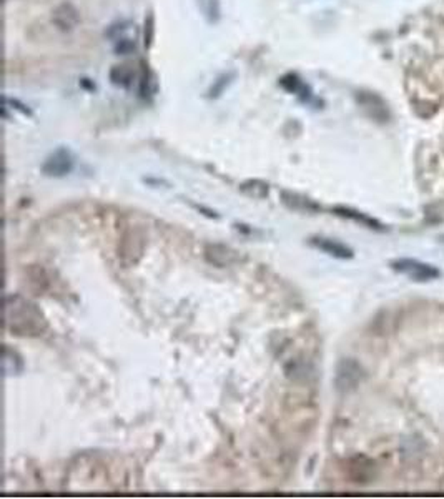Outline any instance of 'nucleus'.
I'll use <instances>...</instances> for the list:
<instances>
[{
    "label": "nucleus",
    "instance_id": "423d86ee",
    "mask_svg": "<svg viewBox=\"0 0 444 499\" xmlns=\"http://www.w3.org/2000/svg\"><path fill=\"white\" fill-rule=\"evenodd\" d=\"M74 167L75 160L72 152L65 147H59L57 150L52 152L45 159V162L42 165V173L47 176H52V179H62V176L69 175L74 170Z\"/></svg>",
    "mask_w": 444,
    "mask_h": 499
},
{
    "label": "nucleus",
    "instance_id": "f8f14e48",
    "mask_svg": "<svg viewBox=\"0 0 444 499\" xmlns=\"http://www.w3.org/2000/svg\"><path fill=\"white\" fill-rule=\"evenodd\" d=\"M373 469L374 462L368 460L366 456H356L348 462V473H350L351 481L355 482H365V480H370L371 474H373Z\"/></svg>",
    "mask_w": 444,
    "mask_h": 499
},
{
    "label": "nucleus",
    "instance_id": "7ed1b4c3",
    "mask_svg": "<svg viewBox=\"0 0 444 499\" xmlns=\"http://www.w3.org/2000/svg\"><path fill=\"white\" fill-rule=\"evenodd\" d=\"M365 380V368L353 360L343 358L338 361L335 371V386L339 393H351Z\"/></svg>",
    "mask_w": 444,
    "mask_h": 499
},
{
    "label": "nucleus",
    "instance_id": "5701e85b",
    "mask_svg": "<svg viewBox=\"0 0 444 499\" xmlns=\"http://www.w3.org/2000/svg\"><path fill=\"white\" fill-rule=\"evenodd\" d=\"M233 227L237 228L238 232L245 233V235H251V233L255 232V230H253V227H250V225H245V223H235Z\"/></svg>",
    "mask_w": 444,
    "mask_h": 499
},
{
    "label": "nucleus",
    "instance_id": "a211bd4d",
    "mask_svg": "<svg viewBox=\"0 0 444 499\" xmlns=\"http://www.w3.org/2000/svg\"><path fill=\"white\" fill-rule=\"evenodd\" d=\"M154 34H155V19L151 12H148L145 17V22H143V45L147 48L151 47V42H154Z\"/></svg>",
    "mask_w": 444,
    "mask_h": 499
},
{
    "label": "nucleus",
    "instance_id": "20e7f679",
    "mask_svg": "<svg viewBox=\"0 0 444 499\" xmlns=\"http://www.w3.org/2000/svg\"><path fill=\"white\" fill-rule=\"evenodd\" d=\"M143 250H145V233L142 228L131 227L123 233L118 243V260L125 267H131L142 258Z\"/></svg>",
    "mask_w": 444,
    "mask_h": 499
},
{
    "label": "nucleus",
    "instance_id": "6e6552de",
    "mask_svg": "<svg viewBox=\"0 0 444 499\" xmlns=\"http://www.w3.org/2000/svg\"><path fill=\"white\" fill-rule=\"evenodd\" d=\"M52 23L60 32H72L80 23V14L77 7L70 2H62L52 10Z\"/></svg>",
    "mask_w": 444,
    "mask_h": 499
},
{
    "label": "nucleus",
    "instance_id": "f3484780",
    "mask_svg": "<svg viewBox=\"0 0 444 499\" xmlns=\"http://www.w3.org/2000/svg\"><path fill=\"white\" fill-rule=\"evenodd\" d=\"M200 12L207 19L208 23H217L222 17V7L220 0H198Z\"/></svg>",
    "mask_w": 444,
    "mask_h": 499
},
{
    "label": "nucleus",
    "instance_id": "f257e3e1",
    "mask_svg": "<svg viewBox=\"0 0 444 499\" xmlns=\"http://www.w3.org/2000/svg\"><path fill=\"white\" fill-rule=\"evenodd\" d=\"M3 327L12 336L39 338L49 329V321L34 301L10 293L3 298Z\"/></svg>",
    "mask_w": 444,
    "mask_h": 499
},
{
    "label": "nucleus",
    "instance_id": "39448f33",
    "mask_svg": "<svg viewBox=\"0 0 444 499\" xmlns=\"http://www.w3.org/2000/svg\"><path fill=\"white\" fill-rule=\"evenodd\" d=\"M356 103L361 107V110L370 116L371 120L378 123H388L391 120V112L388 108V103L374 92L359 90L355 95Z\"/></svg>",
    "mask_w": 444,
    "mask_h": 499
},
{
    "label": "nucleus",
    "instance_id": "0eeeda50",
    "mask_svg": "<svg viewBox=\"0 0 444 499\" xmlns=\"http://www.w3.org/2000/svg\"><path fill=\"white\" fill-rule=\"evenodd\" d=\"M203 258L213 267L226 268L238 263L242 260V255H240L238 250L228 247L225 243H207L203 248Z\"/></svg>",
    "mask_w": 444,
    "mask_h": 499
},
{
    "label": "nucleus",
    "instance_id": "9b49d317",
    "mask_svg": "<svg viewBox=\"0 0 444 499\" xmlns=\"http://www.w3.org/2000/svg\"><path fill=\"white\" fill-rule=\"evenodd\" d=\"M331 212H333L335 215L341 216V218L353 220V221H356V223H361L363 227L371 228V230H376V232H385V230H386L385 225H383L381 221H378L376 218H373V216L366 215V213L355 210V208L341 207V205H338V207H335Z\"/></svg>",
    "mask_w": 444,
    "mask_h": 499
},
{
    "label": "nucleus",
    "instance_id": "412c9836",
    "mask_svg": "<svg viewBox=\"0 0 444 499\" xmlns=\"http://www.w3.org/2000/svg\"><path fill=\"white\" fill-rule=\"evenodd\" d=\"M131 50H135V43L130 39H118L117 43H115V52L118 55H127Z\"/></svg>",
    "mask_w": 444,
    "mask_h": 499
},
{
    "label": "nucleus",
    "instance_id": "1a4fd4ad",
    "mask_svg": "<svg viewBox=\"0 0 444 499\" xmlns=\"http://www.w3.org/2000/svg\"><path fill=\"white\" fill-rule=\"evenodd\" d=\"M310 245L338 260H351L355 256L353 250L346 247L345 243L333 238H326V236H311Z\"/></svg>",
    "mask_w": 444,
    "mask_h": 499
},
{
    "label": "nucleus",
    "instance_id": "2eb2a0df",
    "mask_svg": "<svg viewBox=\"0 0 444 499\" xmlns=\"http://www.w3.org/2000/svg\"><path fill=\"white\" fill-rule=\"evenodd\" d=\"M240 192H242L245 196H248V198L265 200L268 193H270V185L263 182V180L250 179L245 180L243 183H240Z\"/></svg>",
    "mask_w": 444,
    "mask_h": 499
},
{
    "label": "nucleus",
    "instance_id": "aec40b11",
    "mask_svg": "<svg viewBox=\"0 0 444 499\" xmlns=\"http://www.w3.org/2000/svg\"><path fill=\"white\" fill-rule=\"evenodd\" d=\"M230 79H231L230 74H228V75H226V74L220 75V77L213 82V85L210 87V90H208V94H210V96H218L220 94H223V90H225L228 83H230Z\"/></svg>",
    "mask_w": 444,
    "mask_h": 499
},
{
    "label": "nucleus",
    "instance_id": "6ab92c4d",
    "mask_svg": "<svg viewBox=\"0 0 444 499\" xmlns=\"http://www.w3.org/2000/svg\"><path fill=\"white\" fill-rule=\"evenodd\" d=\"M282 85L285 87L288 92H293V94H298V95H302L299 92H303L306 88L305 85H303L302 80L296 77V75H286V77H283Z\"/></svg>",
    "mask_w": 444,
    "mask_h": 499
},
{
    "label": "nucleus",
    "instance_id": "ddd939ff",
    "mask_svg": "<svg viewBox=\"0 0 444 499\" xmlns=\"http://www.w3.org/2000/svg\"><path fill=\"white\" fill-rule=\"evenodd\" d=\"M25 283H29V287L34 289L35 295H42L50 287L49 275H47L45 269L37 267V265H32V267L25 269Z\"/></svg>",
    "mask_w": 444,
    "mask_h": 499
},
{
    "label": "nucleus",
    "instance_id": "4be33fe9",
    "mask_svg": "<svg viewBox=\"0 0 444 499\" xmlns=\"http://www.w3.org/2000/svg\"><path fill=\"white\" fill-rule=\"evenodd\" d=\"M193 207H195V208H197V210H198V212H202V213H203V215H205V216H208V218H215V220H217V218H220V215H218V213H217V212H213V210H211V208H207V207H203V205H197V203H193Z\"/></svg>",
    "mask_w": 444,
    "mask_h": 499
},
{
    "label": "nucleus",
    "instance_id": "f03ea898",
    "mask_svg": "<svg viewBox=\"0 0 444 499\" xmlns=\"http://www.w3.org/2000/svg\"><path fill=\"white\" fill-rule=\"evenodd\" d=\"M391 268H393L396 273L406 275L408 278L419 281V283H426V281L441 278V269L431 263H425V261L421 260L396 258L391 261Z\"/></svg>",
    "mask_w": 444,
    "mask_h": 499
},
{
    "label": "nucleus",
    "instance_id": "9d476101",
    "mask_svg": "<svg viewBox=\"0 0 444 499\" xmlns=\"http://www.w3.org/2000/svg\"><path fill=\"white\" fill-rule=\"evenodd\" d=\"M279 198H282V203L285 205L286 208H290V210L293 212H303V213L321 212V205L316 203L315 200L310 198V196L302 195V193L282 190L279 192Z\"/></svg>",
    "mask_w": 444,
    "mask_h": 499
},
{
    "label": "nucleus",
    "instance_id": "dca6fc26",
    "mask_svg": "<svg viewBox=\"0 0 444 499\" xmlns=\"http://www.w3.org/2000/svg\"><path fill=\"white\" fill-rule=\"evenodd\" d=\"M2 366L7 376H17V374L23 371V360L15 349H12L10 346L6 345V348H3Z\"/></svg>",
    "mask_w": 444,
    "mask_h": 499
},
{
    "label": "nucleus",
    "instance_id": "4468645a",
    "mask_svg": "<svg viewBox=\"0 0 444 499\" xmlns=\"http://www.w3.org/2000/svg\"><path fill=\"white\" fill-rule=\"evenodd\" d=\"M109 79L115 87L129 88V87H131V83H134V80H135V72L130 65L120 63V65H114L110 68Z\"/></svg>",
    "mask_w": 444,
    "mask_h": 499
}]
</instances>
